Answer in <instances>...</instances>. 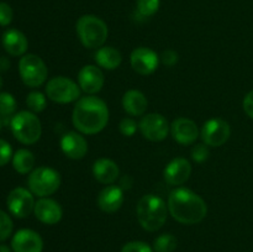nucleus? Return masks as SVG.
Here are the masks:
<instances>
[{"mask_svg":"<svg viewBox=\"0 0 253 252\" xmlns=\"http://www.w3.org/2000/svg\"><path fill=\"white\" fill-rule=\"evenodd\" d=\"M10 127L15 138L24 145H34L41 137V121L32 111L15 114L10 121Z\"/></svg>","mask_w":253,"mask_h":252,"instance_id":"obj_5","label":"nucleus"},{"mask_svg":"<svg viewBox=\"0 0 253 252\" xmlns=\"http://www.w3.org/2000/svg\"><path fill=\"white\" fill-rule=\"evenodd\" d=\"M35 156L26 148H20L12 156V167L20 174H27L34 170Z\"/></svg>","mask_w":253,"mask_h":252,"instance_id":"obj_24","label":"nucleus"},{"mask_svg":"<svg viewBox=\"0 0 253 252\" xmlns=\"http://www.w3.org/2000/svg\"><path fill=\"white\" fill-rule=\"evenodd\" d=\"M161 0H137V11L141 16H153L160 9Z\"/></svg>","mask_w":253,"mask_h":252,"instance_id":"obj_28","label":"nucleus"},{"mask_svg":"<svg viewBox=\"0 0 253 252\" xmlns=\"http://www.w3.org/2000/svg\"><path fill=\"white\" fill-rule=\"evenodd\" d=\"M77 35L82 44L86 48H100L109 35L108 25L95 15H83L77 21Z\"/></svg>","mask_w":253,"mask_h":252,"instance_id":"obj_4","label":"nucleus"},{"mask_svg":"<svg viewBox=\"0 0 253 252\" xmlns=\"http://www.w3.org/2000/svg\"><path fill=\"white\" fill-rule=\"evenodd\" d=\"M12 17H14V11L11 6L6 2H0V26H7L11 24Z\"/></svg>","mask_w":253,"mask_h":252,"instance_id":"obj_34","label":"nucleus"},{"mask_svg":"<svg viewBox=\"0 0 253 252\" xmlns=\"http://www.w3.org/2000/svg\"><path fill=\"white\" fill-rule=\"evenodd\" d=\"M137 220L146 231L155 232L165 225L167 220L168 205L156 194H146L138 200Z\"/></svg>","mask_w":253,"mask_h":252,"instance_id":"obj_3","label":"nucleus"},{"mask_svg":"<svg viewBox=\"0 0 253 252\" xmlns=\"http://www.w3.org/2000/svg\"><path fill=\"white\" fill-rule=\"evenodd\" d=\"M16 100L10 93H0V115L11 116L16 110Z\"/></svg>","mask_w":253,"mask_h":252,"instance_id":"obj_27","label":"nucleus"},{"mask_svg":"<svg viewBox=\"0 0 253 252\" xmlns=\"http://www.w3.org/2000/svg\"><path fill=\"white\" fill-rule=\"evenodd\" d=\"M131 185H132V178H131L130 175H125V177L121 179L120 187L123 188V189H130Z\"/></svg>","mask_w":253,"mask_h":252,"instance_id":"obj_37","label":"nucleus"},{"mask_svg":"<svg viewBox=\"0 0 253 252\" xmlns=\"http://www.w3.org/2000/svg\"><path fill=\"white\" fill-rule=\"evenodd\" d=\"M168 211L184 225L199 224L208 214V205L200 195L188 188H175L168 197Z\"/></svg>","mask_w":253,"mask_h":252,"instance_id":"obj_2","label":"nucleus"},{"mask_svg":"<svg viewBox=\"0 0 253 252\" xmlns=\"http://www.w3.org/2000/svg\"><path fill=\"white\" fill-rule=\"evenodd\" d=\"M1 125H2V124H1V119H0V130H1Z\"/></svg>","mask_w":253,"mask_h":252,"instance_id":"obj_41","label":"nucleus"},{"mask_svg":"<svg viewBox=\"0 0 253 252\" xmlns=\"http://www.w3.org/2000/svg\"><path fill=\"white\" fill-rule=\"evenodd\" d=\"M173 138L180 145H193L199 137V128L197 124L188 118H178L170 126Z\"/></svg>","mask_w":253,"mask_h":252,"instance_id":"obj_17","label":"nucleus"},{"mask_svg":"<svg viewBox=\"0 0 253 252\" xmlns=\"http://www.w3.org/2000/svg\"><path fill=\"white\" fill-rule=\"evenodd\" d=\"M161 61L165 66L167 67H173L178 62V53L173 49H167L162 53L161 56Z\"/></svg>","mask_w":253,"mask_h":252,"instance_id":"obj_35","label":"nucleus"},{"mask_svg":"<svg viewBox=\"0 0 253 252\" xmlns=\"http://www.w3.org/2000/svg\"><path fill=\"white\" fill-rule=\"evenodd\" d=\"M138 127H140L143 137L153 141V142L163 141L169 132V125H168L167 119L157 113L147 114L143 116L138 124Z\"/></svg>","mask_w":253,"mask_h":252,"instance_id":"obj_11","label":"nucleus"},{"mask_svg":"<svg viewBox=\"0 0 253 252\" xmlns=\"http://www.w3.org/2000/svg\"><path fill=\"white\" fill-rule=\"evenodd\" d=\"M35 204L36 203H35L34 194L31 193V190L26 189V188H14L7 195V209L15 217H19V219L29 216L34 211Z\"/></svg>","mask_w":253,"mask_h":252,"instance_id":"obj_9","label":"nucleus"},{"mask_svg":"<svg viewBox=\"0 0 253 252\" xmlns=\"http://www.w3.org/2000/svg\"><path fill=\"white\" fill-rule=\"evenodd\" d=\"M19 73L25 85L37 88L46 82L48 69L41 57L36 54H24L19 62Z\"/></svg>","mask_w":253,"mask_h":252,"instance_id":"obj_7","label":"nucleus"},{"mask_svg":"<svg viewBox=\"0 0 253 252\" xmlns=\"http://www.w3.org/2000/svg\"><path fill=\"white\" fill-rule=\"evenodd\" d=\"M209 148L205 143H198L192 150V158L194 162L203 163L209 158Z\"/></svg>","mask_w":253,"mask_h":252,"instance_id":"obj_31","label":"nucleus"},{"mask_svg":"<svg viewBox=\"0 0 253 252\" xmlns=\"http://www.w3.org/2000/svg\"><path fill=\"white\" fill-rule=\"evenodd\" d=\"M12 229H14V224H12L11 217L5 211L0 210V242L9 239L10 235L12 234Z\"/></svg>","mask_w":253,"mask_h":252,"instance_id":"obj_29","label":"nucleus"},{"mask_svg":"<svg viewBox=\"0 0 253 252\" xmlns=\"http://www.w3.org/2000/svg\"><path fill=\"white\" fill-rule=\"evenodd\" d=\"M244 110L250 118L253 119V90L249 91L244 99Z\"/></svg>","mask_w":253,"mask_h":252,"instance_id":"obj_36","label":"nucleus"},{"mask_svg":"<svg viewBox=\"0 0 253 252\" xmlns=\"http://www.w3.org/2000/svg\"><path fill=\"white\" fill-rule=\"evenodd\" d=\"M29 189L34 195L46 198L59 189L61 175L51 167H39L32 170L27 179Z\"/></svg>","mask_w":253,"mask_h":252,"instance_id":"obj_6","label":"nucleus"},{"mask_svg":"<svg viewBox=\"0 0 253 252\" xmlns=\"http://www.w3.org/2000/svg\"><path fill=\"white\" fill-rule=\"evenodd\" d=\"M95 62L99 67L108 71L116 69L123 62V56L120 51L111 46H103L95 52Z\"/></svg>","mask_w":253,"mask_h":252,"instance_id":"obj_23","label":"nucleus"},{"mask_svg":"<svg viewBox=\"0 0 253 252\" xmlns=\"http://www.w3.org/2000/svg\"><path fill=\"white\" fill-rule=\"evenodd\" d=\"M11 250L14 252H42L43 241L39 232L31 229H21L12 236Z\"/></svg>","mask_w":253,"mask_h":252,"instance_id":"obj_13","label":"nucleus"},{"mask_svg":"<svg viewBox=\"0 0 253 252\" xmlns=\"http://www.w3.org/2000/svg\"><path fill=\"white\" fill-rule=\"evenodd\" d=\"M46 94L49 100L54 103L69 104L78 100L81 96V88L72 79L59 76L49 79L46 84Z\"/></svg>","mask_w":253,"mask_h":252,"instance_id":"obj_8","label":"nucleus"},{"mask_svg":"<svg viewBox=\"0 0 253 252\" xmlns=\"http://www.w3.org/2000/svg\"><path fill=\"white\" fill-rule=\"evenodd\" d=\"M61 150L71 160H82L88 152V142L83 133L69 131L62 136Z\"/></svg>","mask_w":253,"mask_h":252,"instance_id":"obj_16","label":"nucleus"},{"mask_svg":"<svg viewBox=\"0 0 253 252\" xmlns=\"http://www.w3.org/2000/svg\"><path fill=\"white\" fill-rule=\"evenodd\" d=\"M121 252H153V249L142 241H131L123 246Z\"/></svg>","mask_w":253,"mask_h":252,"instance_id":"obj_32","label":"nucleus"},{"mask_svg":"<svg viewBox=\"0 0 253 252\" xmlns=\"http://www.w3.org/2000/svg\"><path fill=\"white\" fill-rule=\"evenodd\" d=\"M1 85H2V79L1 77H0V88H1Z\"/></svg>","mask_w":253,"mask_h":252,"instance_id":"obj_40","label":"nucleus"},{"mask_svg":"<svg viewBox=\"0 0 253 252\" xmlns=\"http://www.w3.org/2000/svg\"><path fill=\"white\" fill-rule=\"evenodd\" d=\"M177 237L172 234H162L153 242L155 252H173L177 249Z\"/></svg>","mask_w":253,"mask_h":252,"instance_id":"obj_25","label":"nucleus"},{"mask_svg":"<svg viewBox=\"0 0 253 252\" xmlns=\"http://www.w3.org/2000/svg\"><path fill=\"white\" fill-rule=\"evenodd\" d=\"M104 74L99 67L88 64V66L82 67L78 73V84L83 91H85L89 95L98 93L104 86Z\"/></svg>","mask_w":253,"mask_h":252,"instance_id":"obj_14","label":"nucleus"},{"mask_svg":"<svg viewBox=\"0 0 253 252\" xmlns=\"http://www.w3.org/2000/svg\"><path fill=\"white\" fill-rule=\"evenodd\" d=\"M26 104L32 113H41L46 109L47 99L41 91H31L26 98Z\"/></svg>","mask_w":253,"mask_h":252,"instance_id":"obj_26","label":"nucleus"},{"mask_svg":"<svg viewBox=\"0 0 253 252\" xmlns=\"http://www.w3.org/2000/svg\"><path fill=\"white\" fill-rule=\"evenodd\" d=\"M137 123L131 118H124L120 121V125H119L120 132L124 136H126V137H131V136L135 135L136 131H137Z\"/></svg>","mask_w":253,"mask_h":252,"instance_id":"obj_30","label":"nucleus"},{"mask_svg":"<svg viewBox=\"0 0 253 252\" xmlns=\"http://www.w3.org/2000/svg\"><path fill=\"white\" fill-rule=\"evenodd\" d=\"M124 189L120 185H106L98 195V207L104 212H116L124 204Z\"/></svg>","mask_w":253,"mask_h":252,"instance_id":"obj_19","label":"nucleus"},{"mask_svg":"<svg viewBox=\"0 0 253 252\" xmlns=\"http://www.w3.org/2000/svg\"><path fill=\"white\" fill-rule=\"evenodd\" d=\"M35 215L41 222L46 225H54L61 221L63 216V210L61 205L53 199L49 198H41L37 200L34 209Z\"/></svg>","mask_w":253,"mask_h":252,"instance_id":"obj_18","label":"nucleus"},{"mask_svg":"<svg viewBox=\"0 0 253 252\" xmlns=\"http://www.w3.org/2000/svg\"><path fill=\"white\" fill-rule=\"evenodd\" d=\"M2 46L10 56H24L29 47V41L21 31L16 29H9L2 34Z\"/></svg>","mask_w":253,"mask_h":252,"instance_id":"obj_21","label":"nucleus"},{"mask_svg":"<svg viewBox=\"0 0 253 252\" xmlns=\"http://www.w3.org/2000/svg\"><path fill=\"white\" fill-rule=\"evenodd\" d=\"M124 110L132 116H141L146 113L148 106L147 98L137 89L127 90L123 96Z\"/></svg>","mask_w":253,"mask_h":252,"instance_id":"obj_22","label":"nucleus"},{"mask_svg":"<svg viewBox=\"0 0 253 252\" xmlns=\"http://www.w3.org/2000/svg\"><path fill=\"white\" fill-rule=\"evenodd\" d=\"M0 252H11V250L6 245H0Z\"/></svg>","mask_w":253,"mask_h":252,"instance_id":"obj_39","label":"nucleus"},{"mask_svg":"<svg viewBox=\"0 0 253 252\" xmlns=\"http://www.w3.org/2000/svg\"><path fill=\"white\" fill-rule=\"evenodd\" d=\"M74 127L83 135H95L103 131L109 123V109L103 99L94 95L77 100L72 115Z\"/></svg>","mask_w":253,"mask_h":252,"instance_id":"obj_1","label":"nucleus"},{"mask_svg":"<svg viewBox=\"0 0 253 252\" xmlns=\"http://www.w3.org/2000/svg\"><path fill=\"white\" fill-rule=\"evenodd\" d=\"M130 63L133 71L141 76H150L160 64V57L148 47H137L131 52Z\"/></svg>","mask_w":253,"mask_h":252,"instance_id":"obj_12","label":"nucleus"},{"mask_svg":"<svg viewBox=\"0 0 253 252\" xmlns=\"http://www.w3.org/2000/svg\"><path fill=\"white\" fill-rule=\"evenodd\" d=\"M231 136V127L229 123L220 118L208 120L203 125L202 138L209 147H220L224 145Z\"/></svg>","mask_w":253,"mask_h":252,"instance_id":"obj_10","label":"nucleus"},{"mask_svg":"<svg viewBox=\"0 0 253 252\" xmlns=\"http://www.w3.org/2000/svg\"><path fill=\"white\" fill-rule=\"evenodd\" d=\"M10 67V61L6 57H0V72L7 71Z\"/></svg>","mask_w":253,"mask_h":252,"instance_id":"obj_38","label":"nucleus"},{"mask_svg":"<svg viewBox=\"0 0 253 252\" xmlns=\"http://www.w3.org/2000/svg\"><path fill=\"white\" fill-rule=\"evenodd\" d=\"M12 148L7 141L0 138V167L7 165L12 160Z\"/></svg>","mask_w":253,"mask_h":252,"instance_id":"obj_33","label":"nucleus"},{"mask_svg":"<svg viewBox=\"0 0 253 252\" xmlns=\"http://www.w3.org/2000/svg\"><path fill=\"white\" fill-rule=\"evenodd\" d=\"M190 174H192V165L187 158L178 157L170 161L165 168V180L169 185L177 187V185H182L189 179Z\"/></svg>","mask_w":253,"mask_h":252,"instance_id":"obj_15","label":"nucleus"},{"mask_svg":"<svg viewBox=\"0 0 253 252\" xmlns=\"http://www.w3.org/2000/svg\"><path fill=\"white\" fill-rule=\"evenodd\" d=\"M93 175L101 184H114L120 177V169L113 160L99 158L93 165Z\"/></svg>","mask_w":253,"mask_h":252,"instance_id":"obj_20","label":"nucleus"}]
</instances>
